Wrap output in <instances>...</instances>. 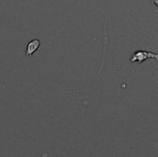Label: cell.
<instances>
[{"label": "cell", "mask_w": 158, "mask_h": 157, "mask_svg": "<svg viewBox=\"0 0 158 157\" xmlns=\"http://www.w3.org/2000/svg\"><path fill=\"white\" fill-rule=\"evenodd\" d=\"M40 41L38 39H33L27 44V48L25 51V56H31L36 50L40 47Z\"/></svg>", "instance_id": "2"}, {"label": "cell", "mask_w": 158, "mask_h": 157, "mask_svg": "<svg viewBox=\"0 0 158 157\" xmlns=\"http://www.w3.org/2000/svg\"><path fill=\"white\" fill-rule=\"evenodd\" d=\"M148 58H155L158 60V54L147 52V51H137V52H134L133 55L131 56V62L133 63L137 61L139 64H141Z\"/></svg>", "instance_id": "1"}]
</instances>
